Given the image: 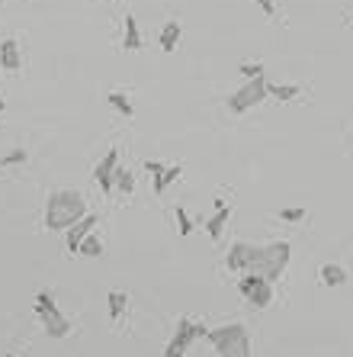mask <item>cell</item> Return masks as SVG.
I'll return each instance as SVG.
<instances>
[{
  "label": "cell",
  "mask_w": 353,
  "mask_h": 357,
  "mask_svg": "<svg viewBox=\"0 0 353 357\" xmlns=\"http://www.w3.org/2000/svg\"><path fill=\"white\" fill-rule=\"evenodd\" d=\"M83 216H87V203H83V197L77 190L62 187V190H52L49 193V200H45V229L68 232Z\"/></svg>",
  "instance_id": "obj_1"
},
{
  "label": "cell",
  "mask_w": 353,
  "mask_h": 357,
  "mask_svg": "<svg viewBox=\"0 0 353 357\" xmlns=\"http://www.w3.org/2000/svg\"><path fill=\"white\" fill-rule=\"evenodd\" d=\"M289 258H292V245L289 242H273V245H263L257 248L254 254V264H250V271L254 277H263V280H280L286 267H289Z\"/></svg>",
  "instance_id": "obj_2"
},
{
  "label": "cell",
  "mask_w": 353,
  "mask_h": 357,
  "mask_svg": "<svg viewBox=\"0 0 353 357\" xmlns=\"http://www.w3.org/2000/svg\"><path fill=\"white\" fill-rule=\"evenodd\" d=\"M206 338L212 341L218 357H254L250 335L241 322H231V325H222V328H209Z\"/></svg>",
  "instance_id": "obj_3"
},
{
  "label": "cell",
  "mask_w": 353,
  "mask_h": 357,
  "mask_svg": "<svg viewBox=\"0 0 353 357\" xmlns=\"http://www.w3.org/2000/svg\"><path fill=\"white\" fill-rule=\"evenodd\" d=\"M36 315L42 319V328H45V335L49 338H64L68 332H71L68 315H62V309L55 306V296L45 293V290L36 296Z\"/></svg>",
  "instance_id": "obj_4"
},
{
  "label": "cell",
  "mask_w": 353,
  "mask_h": 357,
  "mask_svg": "<svg viewBox=\"0 0 353 357\" xmlns=\"http://www.w3.org/2000/svg\"><path fill=\"white\" fill-rule=\"evenodd\" d=\"M209 328L202 325V322H193V319H180L176 322V332H174V338L167 341V347H164V357H187V351H189V345L193 341H199V338L206 335Z\"/></svg>",
  "instance_id": "obj_5"
},
{
  "label": "cell",
  "mask_w": 353,
  "mask_h": 357,
  "mask_svg": "<svg viewBox=\"0 0 353 357\" xmlns=\"http://www.w3.org/2000/svg\"><path fill=\"white\" fill-rule=\"evenodd\" d=\"M267 81L263 77H254V81H244V87H238L235 94L228 97V110L231 113H248L254 106H260L267 100Z\"/></svg>",
  "instance_id": "obj_6"
},
{
  "label": "cell",
  "mask_w": 353,
  "mask_h": 357,
  "mask_svg": "<svg viewBox=\"0 0 353 357\" xmlns=\"http://www.w3.org/2000/svg\"><path fill=\"white\" fill-rule=\"evenodd\" d=\"M238 290H241V296L254 306V309H267V306L273 303V284H270V280H263V277L244 273V277L238 280Z\"/></svg>",
  "instance_id": "obj_7"
},
{
  "label": "cell",
  "mask_w": 353,
  "mask_h": 357,
  "mask_svg": "<svg viewBox=\"0 0 353 357\" xmlns=\"http://www.w3.org/2000/svg\"><path fill=\"white\" fill-rule=\"evenodd\" d=\"M116 168H119V151H116V148H109V151L100 158V164L94 168V180L100 184V190H103V193H113Z\"/></svg>",
  "instance_id": "obj_8"
},
{
  "label": "cell",
  "mask_w": 353,
  "mask_h": 357,
  "mask_svg": "<svg viewBox=\"0 0 353 357\" xmlns=\"http://www.w3.org/2000/svg\"><path fill=\"white\" fill-rule=\"evenodd\" d=\"M94 225H100V219H96L94 212H87L77 225H71V229L64 232V245H68V251L71 254L81 251V242L87 238V235H94Z\"/></svg>",
  "instance_id": "obj_9"
},
{
  "label": "cell",
  "mask_w": 353,
  "mask_h": 357,
  "mask_svg": "<svg viewBox=\"0 0 353 357\" xmlns=\"http://www.w3.org/2000/svg\"><path fill=\"white\" fill-rule=\"evenodd\" d=\"M254 254H257V248L248 242H235L228 248V258H225V264H228V271L235 273H248L250 264H254Z\"/></svg>",
  "instance_id": "obj_10"
},
{
  "label": "cell",
  "mask_w": 353,
  "mask_h": 357,
  "mask_svg": "<svg viewBox=\"0 0 353 357\" xmlns=\"http://www.w3.org/2000/svg\"><path fill=\"white\" fill-rule=\"evenodd\" d=\"M0 68L3 71H20L23 68V55H20V42L16 39H3L0 42Z\"/></svg>",
  "instance_id": "obj_11"
},
{
  "label": "cell",
  "mask_w": 353,
  "mask_h": 357,
  "mask_svg": "<svg viewBox=\"0 0 353 357\" xmlns=\"http://www.w3.org/2000/svg\"><path fill=\"white\" fill-rule=\"evenodd\" d=\"M180 36H183V26H180L176 20H167L164 26H161V36H157V42H161V49L170 55V52H176V45H180Z\"/></svg>",
  "instance_id": "obj_12"
},
{
  "label": "cell",
  "mask_w": 353,
  "mask_h": 357,
  "mask_svg": "<svg viewBox=\"0 0 353 357\" xmlns=\"http://www.w3.org/2000/svg\"><path fill=\"white\" fill-rule=\"evenodd\" d=\"M228 219H231V206H218V210L209 216V222H206L209 238H218V235H222V229L228 225Z\"/></svg>",
  "instance_id": "obj_13"
},
{
  "label": "cell",
  "mask_w": 353,
  "mask_h": 357,
  "mask_svg": "<svg viewBox=\"0 0 353 357\" xmlns=\"http://www.w3.org/2000/svg\"><path fill=\"white\" fill-rule=\"evenodd\" d=\"M122 45H125V52H135V49H142V29H138V20L129 13L125 16V39H122Z\"/></svg>",
  "instance_id": "obj_14"
},
{
  "label": "cell",
  "mask_w": 353,
  "mask_h": 357,
  "mask_svg": "<svg viewBox=\"0 0 353 357\" xmlns=\"http://www.w3.org/2000/svg\"><path fill=\"white\" fill-rule=\"evenodd\" d=\"M322 284L324 286H343L347 284V271L341 264H324L322 267Z\"/></svg>",
  "instance_id": "obj_15"
},
{
  "label": "cell",
  "mask_w": 353,
  "mask_h": 357,
  "mask_svg": "<svg viewBox=\"0 0 353 357\" xmlns=\"http://www.w3.org/2000/svg\"><path fill=\"white\" fill-rule=\"evenodd\" d=\"M106 100H109V106H113L116 113H122L125 119H129V116L135 113V106H132V100H129V97H125L122 90H109V94H106Z\"/></svg>",
  "instance_id": "obj_16"
},
{
  "label": "cell",
  "mask_w": 353,
  "mask_h": 357,
  "mask_svg": "<svg viewBox=\"0 0 353 357\" xmlns=\"http://www.w3.org/2000/svg\"><path fill=\"white\" fill-rule=\"evenodd\" d=\"M106 303H109V319H113V322H119V319H122L125 303H129V296L119 293V290H109V293H106Z\"/></svg>",
  "instance_id": "obj_17"
},
{
  "label": "cell",
  "mask_w": 353,
  "mask_h": 357,
  "mask_svg": "<svg viewBox=\"0 0 353 357\" xmlns=\"http://www.w3.org/2000/svg\"><path fill=\"white\" fill-rule=\"evenodd\" d=\"M267 94L276 97V100H296L302 94L299 84H267Z\"/></svg>",
  "instance_id": "obj_18"
},
{
  "label": "cell",
  "mask_w": 353,
  "mask_h": 357,
  "mask_svg": "<svg viewBox=\"0 0 353 357\" xmlns=\"http://www.w3.org/2000/svg\"><path fill=\"white\" fill-rule=\"evenodd\" d=\"M113 190H119V193H132V190H135V177H132V171H129V168H116Z\"/></svg>",
  "instance_id": "obj_19"
},
{
  "label": "cell",
  "mask_w": 353,
  "mask_h": 357,
  "mask_svg": "<svg viewBox=\"0 0 353 357\" xmlns=\"http://www.w3.org/2000/svg\"><path fill=\"white\" fill-rule=\"evenodd\" d=\"M77 254H83V258H100V254H103V242H100L96 235H87L81 242V251Z\"/></svg>",
  "instance_id": "obj_20"
},
{
  "label": "cell",
  "mask_w": 353,
  "mask_h": 357,
  "mask_svg": "<svg viewBox=\"0 0 353 357\" xmlns=\"http://www.w3.org/2000/svg\"><path fill=\"white\" fill-rule=\"evenodd\" d=\"M180 174H183V164H170V168L164 171V177H161V180H155V193H164V190H167V184H174V180L180 177Z\"/></svg>",
  "instance_id": "obj_21"
},
{
  "label": "cell",
  "mask_w": 353,
  "mask_h": 357,
  "mask_svg": "<svg viewBox=\"0 0 353 357\" xmlns=\"http://www.w3.org/2000/svg\"><path fill=\"white\" fill-rule=\"evenodd\" d=\"M26 148H13V151H7V155L0 158V164H3V168H13V164H26Z\"/></svg>",
  "instance_id": "obj_22"
},
{
  "label": "cell",
  "mask_w": 353,
  "mask_h": 357,
  "mask_svg": "<svg viewBox=\"0 0 353 357\" xmlns=\"http://www.w3.org/2000/svg\"><path fill=\"white\" fill-rule=\"evenodd\" d=\"M176 232H180V235H189V232H193V219H189V212L183 210V206H176Z\"/></svg>",
  "instance_id": "obj_23"
},
{
  "label": "cell",
  "mask_w": 353,
  "mask_h": 357,
  "mask_svg": "<svg viewBox=\"0 0 353 357\" xmlns=\"http://www.w3.org/2000/svg\"><path fill=\"white\" fill-rule=\"evenodd\" d=\"M248 81H254V77H263V64L260 62H241V68H238Z\"/></svg>",
  "instance_id": "obj_24"
},
{
  "label": "cell",
  "mask_w": 353,
  "mask_h": 357,
  "mask_svg": "<svg viewBox=\"0 0 353 357\" xmlns=\"http://www.w3.org/2000/svg\"><path fill=\"white\" fill-rule=\"evenodd\" d=\"M280 219H283V222H302V219H305V210H302V206H289V210H280Z\"/></svg>",
  "instance_id": "obj_25"
},
{
  "label": "cell",
  "mask_w": 353,
  "mask_h": 357,
  "mask_svg": "<svg viewBox=\"0 0 353 357\" xmlns=\"http://www.w3.org/2000/svg\"><path fill=\"white\" fill-rule=\"evenodd\" d=\"M145 171L151 174V180H161L164 177V171H167V164H161V161H145Z\"/></svg>",
  "instance_id": "obj_26"
},
{
  "label": "cell",
  "mask_w": 353,
  "mask_h": 357,
  "mask_svg": "<svg viewBox=\"0 0 353 357\" xmlns=\"http://www.w3.org/2000/svg\"><path fill=\"white\" fill-rule=\"evenodd\" d=\"M254 3H257V7L267 13V16H273V13H276V0H254Z\"/></svg>",
  "instance_id": "obj_27"
},
{
  "label": "cell",
  "mask_w": 353,
  "mask_h": 357,
  "mask_svg": "<svg viewBox=\"0 0 353 357\" xmlns=\"http://www.w3.org/2000/svg\"><path fill=\"white\" fill-rule=\"evenodd\" d=\"M7 357H20V354H7Z\"/></svg>",
  "instance_id": "obj_28"
}]
</instances>
